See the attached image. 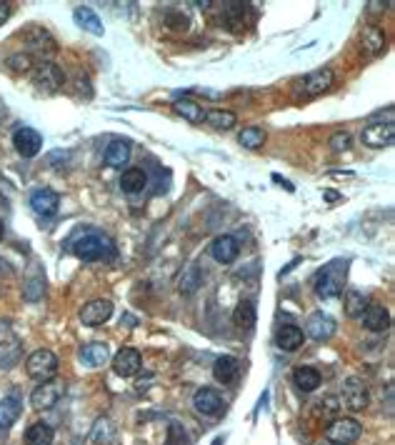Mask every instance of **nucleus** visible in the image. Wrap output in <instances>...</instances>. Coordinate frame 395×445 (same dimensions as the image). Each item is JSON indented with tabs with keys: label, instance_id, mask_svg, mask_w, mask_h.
Segmentation results:
<instances>
[{
	"label": "nucleus",
	"instance_id": "f257e3e1",
	"mask_svg": "<svg viewBox=\"0 0 395 445\" xmlns=\"http://www.w3.org/2000/svg\"><path fill=\"white\" fill-rule=\"evenodd\" d=\"M73 253L85 263H93V261H113L118 256V250H115L113 240L108 235H103L98 231H90L83 233V235L73 243Z\"/></svg>",
	"mask_w": 395,
	"mask_h": 445
},
{
	"label": "nucleus",
	"instance_id": "f03ea898",
	"mask_svg": "<svg viewBox=\"0 0 395 445\" xmlns=\"http://www.w3.org/2000/svg\"><path fill=\"white\" fill-rule=\"evenodd\" d=\"M345 275H348V261L345 258H336V261H330L325 268H320L313 280L315 285V293L325 300L330 298H338L343 293V285H345Z\"/></svg>",
	"mask_w": 395,
	"mask_h": 445
},
{
	"label": "nucleus",
	"instance_id": "7ed1b4c3",
	"mask_svg": "<svg viewBox=\"0 0 395 445\" xmlns=\"http://www.w3.org/2000/svg\"><path fill=\"white\" fill-rule=\"evenodd\" d=\"M360 140H363V145H368V148H390L395 140V123H393V115H388V118L383 120V113H378L375 118L368 120V125L363 128V133H360Z\"/></svg>",
	"mask_w": 395,
	"mask_h": 445
},
{
	"label": "nucleus",
	"instance_id": "20e7f679",
	"mask_svg": "<svg viewBox=\"0 0 395 445\" xmlns=\"http://www.w3.org/2000/svg\"><path fill=\"white\" fill-rule=\"evenodd\" d=\"M58 356H55L53 351H45V348H40V351L30 353L28 360H25V370H28L30 378L36 380H50L55 373H58Z\"/></svg>",
	"mask_w": 395,
	"mask_h": 445
},
{
	"label": "nucleus",
	"instance_id": "39448f33",
	"mask_svg": "<svg viewBox=\"0 0 395 445\" xmlns=\"http://www.w3.org/2000/svg\"><path fill=\"white\" fill-rule=\"evenodd\" d=\"M360 433H363V425H360L355 418H336V421H330V425L325 428V438H328L330 443H341V445L355 443V440L360 438Z\"/></svg>",
	"mask_w": 395,
	"mask_h": 445
},
{
	"label": "nucleus",
	"instance_id": "423d86ee",
	"mask_svg": "<svg viewBox=\"0 0 395 445\" xmlns=\"http://www.w3.org/2000/svg\"><path fill=\"white\" fill-rule=\"evenodd\" d=\"M368 400H371V395H368V388H366V383H363V380L348 378L345 383H343L341 403L345 405L350 413H360V410H366Z\"/></svg>",
	"mask_w": 395,
	"mask_h": 445
},
{
	"label": "nucleus",
	"instance_id": "0eeeda50",
	"mask_svg": "<svg viewBox=\"0 0 395 445\" xmlns=\"http://www.w3.org/2000/svg\"><path fill=\"white\" fill-rule=\"evenodd\" d=\"M333 80H336V73L330 71V68H318V71L308 73L303 80H298V90L306 95V98H315V95L330 90Z\"/></svg>",
	"mask_w": 395,
	"mask_h": 445
},
{
	"label": "nucleus",
	"instance_id": "6e6552de",
	"mask_svg": "<svg viewBox=\"0 0 395 445\" xmlns=\"http://www.w3.org/2000/svg\"><path fill=\"white\" fill-rule=\"evenodd\" d=\"M63 393H66V386L60 380H43V386L30 393V405L38 410H48L58 403Z\"/></svg>",
	"mask_w": 395,
	"mask_h": 445
},
{
	"label": "nucleus",
	"instance_id": "1a4fd4ad",
	"mask_svg": "<svg viewBox=\"0 0 395 445\" xmlns=\"http://www.w3.org/2000/svg\"><path fill=\"white\" fill-rule=\"evenodd\" d=\"M13 145L23 158H36L43 148V136L38 131H33V128H18L13 133Z\"/></svg>",
	"mask_w": 395,
	"mask_h": 445
},
{
	"label": "nucleus",
	"instance_id": "9d476101",
	"mask_svg": "<svg viewBox=\"0 0 395 445\" xmlns=\"http://www.w3.org/2000/svg\"><path fill=\"white\" fill-rule=\"evenodd\" d=\"M110 315H113V303L105 300V298H98V300H90V303L83 305V310H80V321H83V326L98 328L108 321Z\"/></svg>",
	"mask_w": 395,
	"mask_h": 445
},
{
	"label": "nucleus",
	"instance_id": "9b49d317",
	"mask_svg": "<svg viewBox=\"0 0 395 445\" xmlns=\"http://www.w3.org/2000/svg\"><path fill=\"white\" fill-rule=\"evenodd\" d=\"M63 80H66V75L55 63H40L36 68V73H33V83L40 90H45V93H55L63 85Z\"/></svg>",
	"mask_w": 395,
	"mask_h": 445
},
{
	"label": "nucleus",
	"instance_id": "f8f14e48",
	"mask_svg": "<svg viewBox=\"0 0 395 445\" xmlns=\"http://www.w3.org/2000/svg\"><path fill=\"white\" fill-rule=\"evenodd\" d=\"M193 405H195L198 413H203V416H221L223 408H225V400L218 391L213 388H200L195 391L193 395Z\"/></svg>",
	"mask_w": 395,
	"mask_h": 445
},
{
	"label": "nucleus",
	"instance_id": "ddd939ff",
	"mask_svg": "<svg viewBox=\"0 0 395 445\" xmlns=\"http://www.w3.org/2000/svg\"><path fill=\"white\" fill-rule=\"evenodd\" d=\"M336 321L330 318L328 313H323V310H318V313H313L311 318H308V323H306V333L311 335L313 340H328V338H333L336 335Z\"/></svg>",
	"mask_w": 395,
	"mask_h": 445
},
{
	"label": "nucleus",
	"instance_id": "4468645a",
	"mask_svg": "<svg viewBox=\"0 0 395 445\" xmlns=\"http://www.w3.org/2000/svg\"><path fill=\"white\" fill-rule=\"evenodd\" d=\"M140 365H143V358H140V353L135 351V348H123V351H118L113 358V370L120 378L135 375L140 370Z\"/></svg>",
	"mask_w": 395,
	"mask_h": 445
},
{
	"label": "nucleus",
	"instance_id": "2eb2a0df",
	"mask_svg": "<svg viewBox=\"0 0 395 445\" xmlns=\"http://www.w3.org/2000/svg\"><path fill=\"white\" fill-rule=\"evenodd\" d=\"M30 205H33V210H36L38 215H43V218H50V215L58 213L60 198H58V193H53V190L40 188V190H36V193L30 196Z\"/></svg>",
	"mask_w": 395,
	"mask_h": 445
},
{
	"label": "nucleus",
	"instance_id": "dca6fc26",
	"mask_svg": "<svg viewBox=\"0 0 395 445\" xmlns=\"http://www.w3.org/2000/svg\"><path fill=\"white\" fill-rule=\"evenodd\" d=\"M238 240L233 235H221L210 245V256L216 258L218 263H233L238 258Z\"/></svg>",
	"mask_w": 395,
	"mask_h": 445
},
{
	"label": "nucleus",
	"instance_id": "f3484780",
	"mask_svg": "<svg viewBox=\"0 0 395 445\" xmlns=\"http://www.w3.org/2000/svg\"><path fill=\"white\" fill-rule=\"evenodd\" d=\"M363 323H366L368 330L373 333H383L390 328V313L378 303H368V308L363 310Z\"/></svg>",
	"mask_w": 395,
	"mask_h": 445
},
{
	"label": "nucleus",
	"instance_id": "a211bd4d",
	"mask_svg": "<svg viewBox=\"0 0 395 445\" xmlns=\"http://www.w3.org/2000/svg\"><path fill=\"white\" fill-rule=\"evenodd\" d=\"M213 375L218 383H233L240 375V360L233 356H221L213 365Z\"/></svg>",
	"mask_w": 395,
	"mask_h": 445
},
{
	"label": "nucleus",
	"instance_id": "6ab92c4d",
	"mask_svg": "<svg viewBox=\"0 0 395 445\" xmlns=\"http://www.w3.org/2000/svg\"><path fill=\"white\" fill-rule=\"evenodd\" d=\"M360 48H363V53L366 55L383 53V48H385L383 28H378V25H368V28L363 30V36H360Z\"/></svg>",
	"mask_w": 395,
	"mask_h": 445
},
{
	"label": "nucleus",
	"instance_id": "aec40b11",
	"mask_svg": "<svg viewBox=\"0 0 395 445\" xmlns=\"http://www.w3.org/2000/svg\"><path fill=\"white\" fill-rule=\"evenodd\" d=\"M303 340H306V335H303V330H300L298 326H283L281 330H278V335H276L278 348H281V351H285V353L298 351L300 345H303Z\"/></svg>",
	"mask_w": 395,
	"mask_h": 445
},
{
	"label": "nucleus",
	"instance_id": "412c9836",
	"mask_svg": "<svg viewBox=\"0 0 395 445\" xmlns=\"http://www.w3.org/2000/svg\"><path fill=\"white\" fill-rule=\"evenodd\" d=\"M20 410H23V403H20L18 395H8V398L0 400V430H6L18 421Z\"/></svg>",
	"mask_w": 395,
	"mask_h": 445
},
{
	"label": "nucleus",
	"instance_id": "4be33fe9",
	"mask_svg": "<svg viewBox=\"0 0 395 445\" xmlns=\"http://www.w3.org/2000/svg\"><path fill=\"white\" fill-rule=\"evenodd\" d=\"M293 383L300 393H313L320 386V373L315 368H311V365H300L293 373Z\"/></svg>",
	"mask_w": 395,
	"mask_h": 445
},
{
	"label": "nucleus",
	"instance_id": "5701e85b",
	"mask_svg": "<svg viewBox=\"0 0 395 445\" xmlns=\"http://www.w3.org/2000/svg\"><path fill=\"white\" fill-rule=\"evenodd\" d=\"M131 161V143L128 140H113L105 150V166L123 168Z\"/></svg>",
	"mask_w": 395,
	"mask_h": 445
},
{
	"label": "nucleus",
	"instance_id": "b1692460",
	"mask_svg": "<svg viewBox=\"0 0 395 445\" xmlns=\"http://www.w3.org/2000/svg\"><path fill=\"white\" fill-rule=\"evenodd\" d=\"M145 185H148V175H145L140 168H128L123 175H120V188L135 196V193H143Z\"/></svg>",
	"mask_w": 395,
	"mask_h": 445
},
{
	"label": "nucleus",
	"instance_id": "393cba45",
	"mask_svg": "<svg viewBox=\"0 0 395 445\" xmlns=\"http://www.w3.org/2000/svg\"><path fill=\"white\" fill-rule=\"evenodd\" d=\"M108 358H110V348L105 343H88L83 351H80V360H83L85 365H90V368L103 365Z\"/></svg>",
	"mask_w": 395,
	"mask_h": 445
},
{
	"label": "nucleus",
	"instance_id": "a878e982",
	"mask_svg": "<svg viewBox=\"0 0 395 445\" xmlns=\"http://www.w3.org/2000/svg\"><path fill=\"white\" fill-rule=\"evenodd\" d=\"M200 285H203V273H200V268H198L195 263H191V265L183 270V275H180L178 291L183 293V296H191V293H195Z\"/></svg>",
	"mask_w": 395,
	"mask_h": 445
},
{
	"label": "nucleus",
	"instance_id": "bb28decb",
	"mask_svg": "<svg viewBox=\"0 0 395 445\" xmlns=\"http://www.w3.org/2000/svg\"><path fill=\"white\" fill-rule=\"evenodd\" d=\"M73 18H75V23L80 25L83 30H88V33H93V36L100 38L105 30H103V23L100 18H98L96 13L90 10V8H75V13H73Z\"/></svg>",
	"mask_w": 395,
	"mask_h": 445
},
{
	"label": "nucleus",
	"instance_id": "cd10ccee",
	"mask_svg": "<svg viewBox=\"0 0 395 445\" xmlns=\"http://www.w3.org/2000/svg\"><path fill=\"white\" fill-rule=\"evenodd\" d=\"M53 428L48 423H33L25 433V445H53Z\"/></svg>",
	"mask_w": 395,
	"mask_h": 445
},
{
	"label": "nucleus",
	"instance_id": "c85d7f7f",
	"mask_svg": "<svg viewBox=\"0 0 395 445\" xmlns=\"http://www.w3.org/2000/svg\"><path fill=\"white\" fill-rule=\"evenodd\" d=\"M235 113L233 110H221V108H216V110H210V113H205V123L213 125L216 131H230L235 125Z\"/></svg>",
	"mask_w": 395,
	"mask_h": 445
},
{
	"label": "nucleus",
	"instance_id": "c756f323",
	"mask_svg": "<svg viewBox=\"0 0 395 445\" xmlns=\"http://www.w3.org/2000/svg\"><path fill=\"white\" fill-rule=\"evenodd\" d=\"M173 110L178 115H183L186 120H191V123H203V120H205L203 105H198V103H193V101H175Z\"/></svg>",
	"mask_w": 395,
	"mask_h": 445
},
{
	"label": "nucleus",
	"instance_id": "7c9ffc66",
	"mask_svg": "<svg viewBox=\"0 0 395 445\" xmlns=\"http://www.w3.org/2000/svg\"><path fill=\"white\" fill-rule=\"evenodd\" d=\"M265 138H268V136H265L263 128L251 125V128H243V133L238 136V143L243 145V148H248V150H258V148H263Z\"/></svg>",
	"mask_w": 395,
	"mask_h": 445
},
{
	"label": "nucleus",
	"instance_id": "2f4dec72",
	"mask_svg": "<svg viewBox=\"0 0 395 445\" xmlns=\"http://www.w3.org/2000/svg\"><path fill=\"white\" fill-rule=\"evenodd\" d=\"M233 321L238 328H253L255 326V305L251 300H240L233 310Z\"/></svg>",
	"mask_w": 395,
	"mask_h": 445
},
{
	"label": "nucleus",
	"instance_id": "473e14b6",
	"mask_svg": "<svg viewBox=\"0 0 395 445\" xmlns=\"http://www.w3.org/2000/svg\"><path fill=\"white\" fill-rule=\"evenodd\" d=\"M368 303H371V300H368L360 291H348L345 293V315L348 318H360L363 310L368 308Z\"/></svg>",
	"mask_w": 395,
	"mask_h": 445
},
{
	"label": "nucleus",
	"instance_id": "72a5a7b5",
	"mask_svg": "<svg viewBox=\"0 0 395 445\" xmlns=\"http://www.w3.org/2000/svg\"><path fill=\"white\" fill-rule=\"evenodd\" d=\"M246 13H248V3H225V10H223V18L230 28H240L243 20H246Z\"/></svg>",
	"mask_w": 395,
	"mask_h": 445
},
{
	"label": "nucleus",
	"instance_id": "f704fd0d",
	"mask_svg": "<svg viewBox=\"0 0 395 445\" xmlns=\"http://www.w3.org/2000/svg\"><path fill=\"white\" fill-rule=\"evenodd\" d=\"M30 66H33V58H30L28 53H13L10 58H8V68L15 73L30 71Z\"/></svg>",
	"mask_w": 395,
	"mask_h": 445
},
{
	"label": "nucleus",
	"instance_id": "c9c22d12",
	"mask_svg": "<svg viewBox=\"0 0 395 445\" xmlns=\"http://www.w3.org/2000/svg\"><path fill=\"white\" fill-rule=\"evenodd\" d=\"M165 25H170L173 30H188V25H191V20L183 15V13H175V10H170V13H165Z\"/></svg>",
	"mask_w": 395,
	"mask_h": 445
},
{
	"label": "nucleus",
	"instance_id": "e433bc0d",
	"mask_svg": "<svg viewBox=\"0 0 395 445\" xmlns=\"http://www.w3.org/2000/svg\"><path fill=\"white\" fill-rule=\"evenodd\" d=\"M330 148L336 150V153H345L348 148H350V136L348 133H333V138H330Z\"/></svg>",
	"mask_w": 395,
	"mask_h": 445
},
{
	"label": "nucleus",
	"instance_id": "4c0bfd02",
	"mask_svg": "<svg viewBox=\"0 0 395 445\" xmlns=\"http://www.w3.org/2000/svg\"><path fill=\"white\" fill-rule=\"evenodd\" d=\"M341 400L336 398V395H328L325 400H320V405H323V416L325 418H330V421H336V416H338V410H341Z\"/></svg>",
	"mask_w": 395,
	"mask_h": 445
},
{
	"label": "nucleus",
	"instance_id": "58836bf2",
	"mask_svg": "<svg viewBox=\"0 0 395 445\" xmlns=\"http://www.w3.org/2000/svg\"><path fill=\"white\" fill-rule=\"evenodd\" d=\"M168 445H186V430L178 423H170L168 428Z\"/></svg>",
	"mask_w": 395,
	"mask_h": 445
},
{
	"label": "nucleus",
	"instance_id": "ea45409f",
	"mask_svg": "<svg viewBox=\"0 0 395 445\" xmlns=\"http://www.w3.org/2000/svg\"><path fill=\"white\" fill-rule=\"evenodd\" d=\"M40 291H43V283L40 280H33V283L28 285V291H25V298H28V300H36V298L40 296Z\"/></svg>",
	"mask_w": 395,
	"mask_h": 445
},
{
	"label": "nucleus",
	"instance_id": "a19ab883",
	"mask_svg": "<svg viewBox=\"0 0 395 445\" xmlns=\"http://www.w3.org/2000/svg\"><path fill=\"white\" fill-rule=\"evenodd\" d=\"M8 15H10V8H8V3H3V0H0V25L6 23Z\"/></svg>",
	"mask_w": 395,
	"mask_h": 445
},
{
	"label": "nucleus",
	"instance_id": "79ce46f5",
	"mask_svg": "<svg viewBox=\"0 0 395 445\" xmlns=\"http://www.w3.org/2000/svg\"><path fill=\"white\" fill-rule=\"evenodd\" d=\"M323 196H325V200H330V203H333V200H341V196H338L336 190H325Z\"/></svg>",
	"mask_w": 395,
	"mask_h": 445
},
{
	"label": "nucleus",
	"instance_id": "37998d69",
	"mask_svg": "<svg viewBox=\"0 0 395 445\" xmlns=\"http://www.w3.org/2000/svg\"><path fill=\"white\" fill-rule=\"evenodd\" d=\"M273 180H276V183H283V188H285V190H290V193H293V185H290V183H288V180H283L281 178V175H273Z\"/></svg>",
	"mask_w": 395,
	"mask_h": 445
},
{
	"label": "nucleus",
	"instance_id": "c03bdc74",
	"mask_svg": "<svg viewBox=\"0 0 395 445\" xmlns=\"http://www.w3.org/2000/svg\"><path fill=\"white\" fill-rule=\"evenodd\" d=\"M3 231H6V228H3V220H0V238H3Z\"/></svg>",
	"mask_w": 395,
	"mask_h": 445
},
{
	"label": "nucleus",
	"instance_id": "a18cd8bd",
	"mask_svg": "<svg viewBox=\"0 0 395 445\" xmlns=\"http://www.w3.org/2000/svg\"><path fill=\"white\" fill-rule=\"evenodd\" d=\"M3 268H6V263H3V258H0V273H3Z\"/></svg>",
	"mask_w": 395,
	"mask_h": 445
},
{
	"label": "nucleus",
	"instance_id": "49530a36",
	"mask_svg": "<svg viewBox=\"0 0 395 445\" xmlns=\"http://www.w3.org/2000/svg\"><path fill=\"white\" fill-rule=\"evenodd\" d=\"M213 445H223V438H216V443H213Z\"/></svg>",
	"mask_w": 395,
	"mask_h": 445
},
{
	"label": "nucleus",
	"instance_id": "de8ad7c7",
	"mask_svg": "<svg viewBox=\"0 0 395 445\" xmlns=\"http://www.w3.org/2000/svg\"><path fill=\"white\" fill-rule=\"evenodd\" d=\"M330 445H341V443H330Z\"/></svg>",
	"mask_w": 395,
	"mask_h": 445
}]
</instances>
